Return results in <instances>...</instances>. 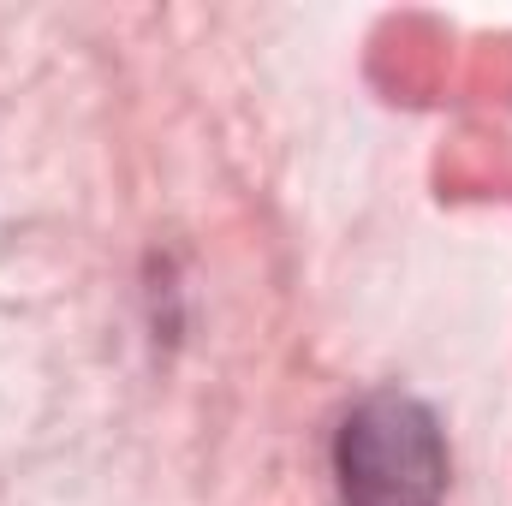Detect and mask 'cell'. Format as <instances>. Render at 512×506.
<instances>
[{
    "label": "cell",
    "mask_w": 512,
    "mask_h": 506,
    "mask_svg": "<svg viewBox=\"0 0 512 506\" xmlns=\"http://www.w3.org/2000/svg\"><path fill=\"white\" fill-rule=\"evenodd\" d=\"M334 495L340 506H441L447 441L423 399L370 393L334 429Z\"/></svg>",
    "instance_id": "6da1fadb"
}]
</instances>
